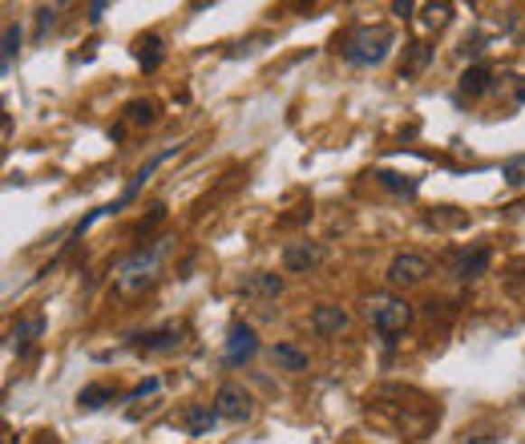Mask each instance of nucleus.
<instances>
[{"mask_svg": "<svg viewBox=\"0 0 525 444\" xmlns=\"http://www.w3.org/2000/svg\"><path fill=\"white\" fill-rule=\"evenodd\" d=\"M372 324L384 339H392L396 332H404V327L412 324V307L404 299H376L372 303Z\"/></svg>", "mask_w": 525, "mask_h": 444, "instance_id": "obj_4", "label": "nucleus"}, {"mask_svg": "<svg viewBox=\"0 0 525 444\" xmlns=\"http://www.w3.org/2000/svg\"><path fill=\"white\" fill-rule=\"evenodd\" d=\"M279 291H283V279H279V275H267V271L251 275V279L243 283V295H267V299H275Z\"/></svg>", "mask_w": 525, "mask_h": 444, "instance_id": "obj_15", "label": "nucleus"}, {"mask_svg": "<svg viewBox=\"0 0 525 444\" xmlns=\"http://www.w3.org/2000/svg\"><path fill=\"white\" fill-rule=\"evenodd\" d=\"M420 13H425V21H420V24H425V33H428V29H441V24L449 21L453 8H449V5H425Z\"/></svg>", "mask_w": 525, "mask_h": 444, "instance_id": "obj_20", "label": "nucleus"}, {"mask_svg": "<svg viewBox=\"0 0 525 444\" xmlns=\"http://www.w3.org/2000/svg\"><path fill=\"white\" fill-rule=\"evenodd\" d=\"M433 61V49L425 45V41H417V45H408V53H404V61H400V77H417L420 69Z\"/></svg>", "mask_w": 525, "mask_h": 444, "instance_id": "obj_13", "label": "nucleus"}, {"mask_svg": "<svg viewBox=\"0 0 525 444\" xmlns=\"http://www.w3.org/2000/svg\"><path fill=\"white\" fill-rule=\"evenodd\" d=\"M57 16H61V8H37V37H45V33L49 29H53V24H57Z\"/></svg>", "mask_w": 525, "mask_h": 444, "instance_id": "obj_24", "label": "nucleus"}, {"mask_svg": "<svg viewBox=\"0 0 525 444\" xmlns=\"http://www.w3.org/2000/svg\"><path fill=\"white\" fill-rule=\"evenodd\" d=\"M259 352V339H255V332L247 324H235L227 335V364L230 368H239V364H247L251 355Z\"/></svg>", "mask_w": 525, "mask_h": 444, "instance_id": "obj_7", "label": "nucleus"}, {"mask_svg": "<svg viewBox=\"0 0 525 444\" xmlns=\"http://www.w3.org/2000/svg\"><path fill=\"white\" fill-rule=\"evenodd\" d=\"M376 178H380V186L396 190V194H412V190H417V182L400 178V174H392V170H380V174H376Z\"/></svg>", "mask_w": 525, "mask_h": 444, "instance_id": "obj_21", "label": "nucleus"}, {"mask_svg": "<svg viewBox=\"0 0 525 444\" xmlns=\"http://www.w3.org/2000/svg\"><path fill=\"white\" fill-rule=\"evenodd\" d=\"M166 242H170V239H158L150 250H134L130 259H122V263L114 267V287H117V291H122V295H134V291H142L145 283H154L162 255H166Z\"/></svg>", "mask_w": 525, "mask_h": 444, "instance_id": "obj_1", "label": "nucleus"}, {"mask_svg": "<svg viewBox=\"0 0 525 444\" xmlns=\"http://www.w3.org/2000/svg\"><path fill=\"white\" fill-rule=\"evenodd\" d=\"M320 263H323V242L304 239V242H287V250H283V267H287L291 275H307Z\"/></svg>", "mask_w": 525, "mask_h": 444, "instance_id": "obj_5", "label": "nucleus"}, {"mask_svg": "<svg viewBox=\"0 0 525 444\" xmlns=\"http://www.w3.org/2000/svg\"><path fill=\"white\" fill-rule=\"evenodd\" d=\"M348 324H352V316L343 307H335V303H320V307L312 311L315 335H340V332H348Z\"/></svg>", "mask_w": 525, "mask_h": 444, "instance_id": "obj_8", "label": "nucleus"}, {"mask_svg": "<svg viewBox=\"0 0 525 444\" xmlns=\"http://www.w3.org/2000/svg\"><path fill=\"white\" fill-rule=\"evenodd\" d=\"M428 275H433V263H428L425 255H417V250H404V255H396L389 263L392 287H417V283H425Z\"/></svg>", "mask_w": 525, "mask_h": 444, "instance_id": "obj_3", "label": "nucleus"}, {"mask_svg": "<svg viewBox=\"0 0 525 444\" xmlns=\"http://www.w3.org/2000/svg\"><path fill=\"white\" fill-rule=\"evenodd\" d=\"M493 90V73H489L485 65H469L461 73V93H469V98H481V93Z\"/></svg>", "mask_w": 525, "mask_h": 444, "instance_id": "obj_10", "label": "nucleus"}, {"mask_svg": "<svg viewBox=\"0 0 525 444\" xmlns=\"http://www.w3.org/2000/svg\"><path fill=\"white\" fill-rule=\"evenodd\" d=\"M126 121H130V126H150L154 101H130V106H126Z\"/></svg>", "mask_w": 525, "mask_h": 444, "instance_id": "obj_19", "label": "nucleus"}, {"mask_svg": "<svg viewBox=\"0 0 525 444\" xmlns=\"http://www.w3.org/2000/svg\"><path fill=\"white\" fill-rule=\"evenodd\" d=\"M137 347H142V352H150V355L178 352V347H183V332H178V327H158V332L137 335Z\"/></svg>", "mask_w": 525, "mask_h": 444, "instance_id": "obj_9", "label": "nucleus"}, {"mask_svg": "<svg viewBox=\"0 0 525 444\" xmlns=\"http://www.w3.org/2000/svg\"><path fill=\"white\" fill-rule=\"evenodd\" d=\"M485 267H489V247H477L473 255L464 250L461 263H457V275L461 279H477V275H485Z\"/></svg>", "mask_w": 525, "mask_h": 444, "instance_id": "obj_18", "label": "nucleus"}, {"mask_svg": "<svg viewBox=\"0 0 525 444\" xmlns=\"http://www.w3.org/2000/svg\"><path fill=\"white\" fill-rule=\"evenodd\" d=\"M214 420H219L214 404H194L191 412H186V429H191V437H206V432L214 429Z\"/></svg>", "mask_w": 525, "mask_h": 444, "instance_id": "obj_11", "label": "nucleus"}, {"mask_svg": "<svg viewBox=\"0 0 525 444\" xmlns=\"http://www.w3.org/2000/svg\"><path fill=\"white\" fill-rule=\"evenodd\" d=\"M502 178L510 182V186H525V154H521V158H510V162H505Z\"/></svg>", "mask_w": 525, "mask_h": 444, "instance_id": "obj_22", "label": "nucleus"}, {"mask_svg": "<svg viewBox=\"0 0 525 444\" xmlns=\"http://www.w3.org/2000/svg\"><path fill=\"white\" fill-rule=\"evenodd\" d=\"M16 49H21V29H16V24H5V69L13 65Z\"/></svg>", "mask_w": 525, "mask_h": 444, "instance_id": "obj_23", "label": "nucleus"}, {"mask_svg": "<svg viewBox=\"0 0 525 444\" xmlns=\"http://www.w3.org/2000/svg\"><path fill=\"white\" fill-rule=\"evenodd\" d=\"M41 332H45V319H41V316H33V319H24V324H16V327H13V335H8V339H13V352L21 355L24 347H29Z\"/></svg>", "mask_w": 525, "mask_h": 444, "instance_id": "obj_12", "label": "nucleus"}, {"mask_svg": "<svg viewBox=\"0 0 525 444\" xmlns=\"http://www.w3.org/2000/svg\"><path fill=\"white\" fill-rule=\"evenodd\" d=\"M154 388H158V380L150 376V380H142V384H137V388H134V392H130V396H126V400H142V396H150Z\"/></svg>", "mask_w": 525, "mask_h": 444, "instance_id": "obj_25", "label": "nucleus"}, {"mask_svg": "<svg viewBox=\"0 0 525 444\" xmlns=\"http://www.w3.org/2000/svg\"><path fill=\"white\" fill-rule=\"evenodd\" d=\"M214 412H219V420H247L251 416V396L239 384H222L214 392Z\"/></svg>", "mask_w": 525, "mask_h": 444, "instance_id": "obj_6", "label": "nucleus"}, {"mask_svg": "<svg viewBox=\"0 0 525 444\" xmlns=\"http://www.w3.org/2000/svg\"><path fill=\"white\" fill-rule=\"evenodd\" d=\"M109 400H114V388H106V384H93V388L77 392V408H85V412H98V408H106Z\"/></svg>", "mask_w": 525, "mask_h": 444, "instance_id": "obj_16", "label": "nucleus"}, {"mask_svg": "<svg viewBox=\"0 0 525 444\" xmlns=\"http://www.w3.org/2000/svg\"><path fill=\"white\" fill-rule=\"evenodd\" d=\"M473 444H502V437H485V440H473Z\"/></svg>", "mask_w": 525, "mask_h": 444, "instance_id": "obj_26", "label": "nucleus"}, {"mask_svg": "<svg viewBox=\"0 0 525 444\" xmlns=\"http://www.w3.org/2000/svg\"><path fill=\"white\" fill-rule=\"evenodd\" d=\"M392 49V33L384 29V24H364V29H356L348 41H343V61L348 65H380L384 57H389Z\"/></svg>", "mask_w": 525, "mask_h": 444, "instance_id": "obj_2", "label": "nucleus"}, {"mask_svg": "<svg viewBox=\"0 0 525 444\" xmlns=\"http://www.w3.org/2000/svg\"><path fill=\"white\" fill-rule=\"evenodd\" d=\"M134 57H137V65H142V69H158L162 57H166V53H162V37H142L134 45Z\"/></svg>", "mask_w": 525, "mask_h": 444, "instance_id": "obj_14", "label": "nucleus"}, {"mask_svg": "<svg viewBox=\"0 0 525 444\" xmlns=\"http://www.w3.org/2000/svg\"><path fill=\"white\" fill-rule=\"evenodd\" d=\"M271 360L279 364V368H287V372H304L307 368V352H299V347H291V344H275Z\"/></svg>", "mask_w": 525, "mask_h": 444, "instance_id": "obj_17", "label": "nucleus"}, {"mask_svg": "<svg viewBox=\"0 0 525 444\" xmlns=\"http://www.w3.org/2000/svg\"><path fill=\"white\" fill-rule=\"evenodd\" d=\"M521 45H525V37H521Z\"/></svg>", "mask_w": 525, "mask_h": 444, "instance_id": "obj_27", "label": "nucleus"}]
</instances>
